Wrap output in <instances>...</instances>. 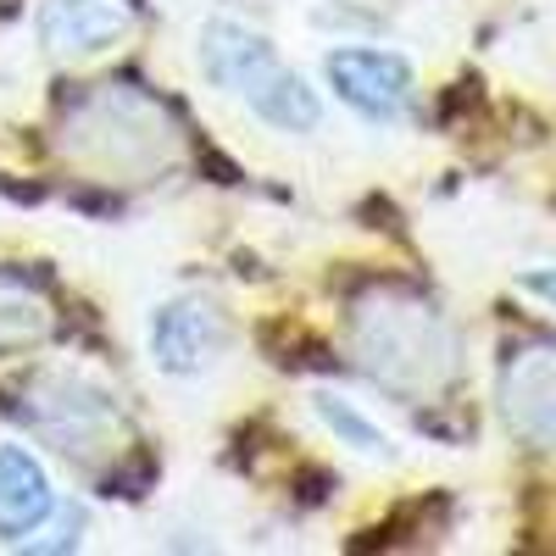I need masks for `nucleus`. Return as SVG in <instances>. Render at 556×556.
<instances>
[{
    "label": "nucleus",
    "instance_id": "nucleus-1",
    "mask_svg": "<svg viewBox=\"0 0 556 556\" xmlns=\"http://www.w3.org/2000/svg\"><path fill=\"white\" fill-rule=\"evenodd\" d=\"M356 351L367 374L395 395L434 390L456 374V334L424 301H379L356 317Z\"/></svg>",
    "mask_w": 556,
    "mask_h": 556
},
{
    "label": "nucleus",
    "instance_id": "nucleus-2",
    "mask_svg": "<svg viewBox=\"0 0 556 556\" xmlns=\"http://www.w3.org/2000/svg\"><path fill=\"white\" fill-rule=\"evenodd\" d=\"M28 390L39 401L17 406V417H28L45 440H56L62 456H73V462L89 468V462H106L123 445V412L84 374H39Z\"/></svg>",
    "mask_w": 556,
    "mask_h": 556
},
{
    "label": "nucleus",
    "instance_id": "nucleus-3",
    "mask_svg": "<svg viewBox=\"0 0 556 556\" xmlns=\"http://www.w3.org/2000/svg\"><path fill=\"white\" fill-rule=\"evenodd\" d=\"M323 73H329V89L362 117L374 123H395L412 106V62L401 51H374V45H340V51L323 56Z\"/></svg>",
    "mask_w": 556,
    "mask_h": 556
},
{
    "label": "nucleus",
    "instance_id": "nucleus-4",
    "mask_svg": "<svg viewBox=\"0 0 556 556\" xmlns=\"http://www.w3.org/2000/svg\"><path fill=\"white\" fill-rule=\"evenodd\" d=\"M501 412L506 429L534 451H556V345H518L501 362Z\"/></svg>",
    "mask_w": 556,
    "mask_h": 556
},
{
    "label": "nucleus",
    "instance_id": "nucleus-5",
    "mask_svg": "<svg viewBox=\"0 0 556 556\" xmlns=\"http://www.w3.org/2000/svg\"><path fill=\"white\" fill-rule=\"evenodd\" d=\"M223 345H228L223 312L212 301H201V295L167 301L151 317V356H156L162 374H173V379L206 374V367L223 356Z\"/></svg>",
    "mask_w": 556,
    "mask_h": 556
},
{
    "label": "nucleus",
    "instance_id": "nucleus-6",
    "mask_svg": "<svg viewBox=\"0 0 556 556\" xmlns=\"http://www.w3.org/2000/svg\"><path fill=\"white\" fill-rule=\"evenodd\" d=\"M45 34V51L56 56H89V51H106L128 34V12L112 7V0H51L39 17Z\"/></svg>",
    "mask_w": 556,
    "mask_h": 556
},
{
    "label": "nucleus",
    "instance_id": "nucleus-7",
    "mask_svg": "<svg viewBox=\"0 0 556 556\" xmlns=\"http://www.w3.org/2000/svg\"><path fill=\"white\" fill-rule=\"evenodd\" d=\"M56 513V490L45 484L39 462L17 445H0V540H23Z\"/></svg>",
    "mask_w": 556,
    "mask_h": 556
},
{
    "label": "nucleus",
    "instance_id": "nucleus-8",
    "mask_svg": "<svg viewBox=\"0 0 556 556\" xmlns=\"http://www.w3.org/2000/svg\"><path fill=\"white\" fill-rule=\"evenodd\" d=\"M273 62H278L273 45H267L262 34L240 28V23H228V17L206 23V34H201V67H206V78H212L217 89H235V96H245V84H251L262 67H273Z\"/></svg>",
    "mask_w": 556,
    "mask_h": 556
},
{
    "label": "nucleus",
    "instance_id": "nucleus-9",
    "mask_svg": "<svg viewBox=\"0 0 556 556\" xmlns=\"http://www.w3.org/2000/svg\"><path fill=\"white\" fill-rule=\"evenodd\" d=\"M245 101H251V112H256L262 123L290 128V134H306V128H317V123H323L317 96L306 89V78H301V73H290L285 62L262 67V73L245 84Z\"/></svg>",
    "mask_w": 556,
    "mask_h": 556
},
{
    "label": "nucleus",
    "instance_id": "nucleus-10",
    "mask_svg": "<svg viewBox=\"0 0 556 556\" xmlns=\"http://www.w3.org/2000/svg\"><path fill=\"white\" fill-rule=\"evenodd\" d=\"M56 329V306L45 301L28 278L17 273H0V351H17L34 345Z\"/></svg>",
    "mask_w": 556,
    "mask_h": 556
},
{
    "label": "nucleus",
    "instance_id": "nucleus-11",
    "mask_svg": "<svg viewBox=\"0 0 556 556\" xmlns=\"http://www.w3.org/2000/svg\"><path fill=\"white\" fill-rule=\"evenodd\" d=\"M312 412L329 424V434H340L351 451H362V456H379V462H390L395 456V445H390V434L374 424V417H362L345 395H334V390H317L312 395Z\"/></svg>",
    "mask_w": 556,
    "mask_h": 556
},
{
    "label": "nucleus",
    "instance_id": "nucleus-12",
    "mask_svg": "<svg viewBox=\"0 0 556 556\" xmlns=\"http://www.w3.org/2000/svg\"><path fill=\"white\" fill-rule=\"evenodd\" d=\"M518 285H523L529 295H540L545 306H556V267H529V273L518 278Z\"/></svg>",
    "mask_w": 556,
    "mask_h": 556
}]
</instances>
